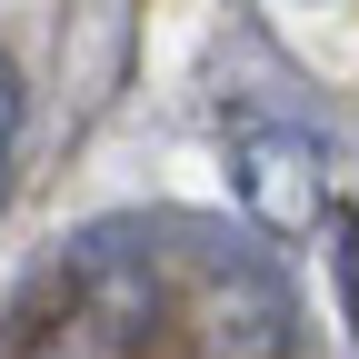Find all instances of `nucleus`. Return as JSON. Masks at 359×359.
<instances>
[{
  "label": "nucleus",
  "mask_w": 359,
  "mask_h": 359,
  "mask_svg": "<svg viewBox=\"0 0 359 359\" xmlns=\"http://www.w3.org/2000/svg\"><path fill=\"white\" fill-rule=\"evenodd\" d=\"M230 190L250 210V230L269 240H309V230H330V160L309 130H240V150H230Z\"/></svg>",
  "instance_id": "f257e3e1"
},
{
  "label": "nucleus",
  "mask_w": 359,
  "mask_h": 359,
  "mask_svg": "<svg viewBox=\"0 0 359 359\" xmlns=\"http://www.w3.org/2000/svg\"><path fill=\"white\" fill-rule=\"evenodd\" d=\"M299 309L280 290V269L259 259H210L190 280V349L200 359H290Z\"/></svg>",
  "instance_id": "f03ea898"
},
{
  "label": "nucleus",
  "mask_w": 359,
  "mask_h": 359,
  "mask_svg": "<svg viewBox=\"0 0 359 359\" xmlns=\"http://www.w3.org/2000/svg\"><path fill=\"white\" fill-rule=\"evenodd\" d=\"M150 320H160V280L150 269H100L90 290H70V309H50L30 330L20 359H140Z\"/></svg>",
  "instance_id": "7ed1b4c3"
},
{
  "label": "nucleus",
  "mask_w": 359,
  "mask_h": 359,
  "mask_svg": "<svg viewBox=\"0 0 359 359\" xmlns=\"http://www.w3.org/2000/svg\"><path fill=\"white\" fill-rule=\"evenodd\" d=\"M20 120H30V90H20V60L0 50V200H11V160H20Z\"/></svg>",
  "instance_id": "20e7f679"
},
{
  "label": "nucleus",
  "mask_w": 359,
  "mask_h": 359,
  "mask_svg": "<svg viewBox=\"0 0 359 359\" xmlns=\"http://www.w3.org/2000/svg\"><path fill=\"white\" fill-rule=\"evenodd\" d=\"M330 259H339V299H349V330H359V210H330Z\"/></svg>",
  "instance_id": "39448f33"
}]
</instances>
